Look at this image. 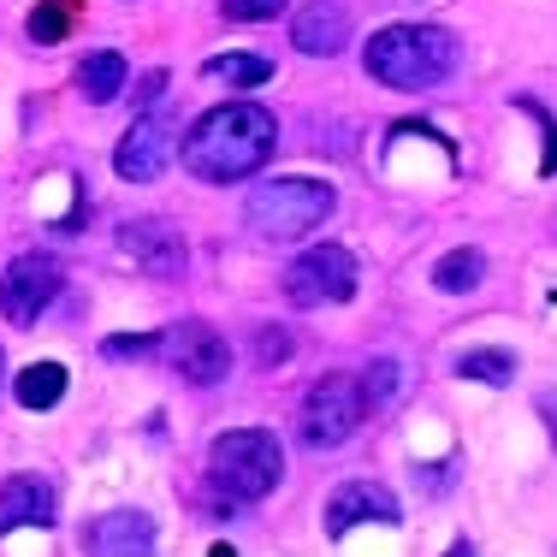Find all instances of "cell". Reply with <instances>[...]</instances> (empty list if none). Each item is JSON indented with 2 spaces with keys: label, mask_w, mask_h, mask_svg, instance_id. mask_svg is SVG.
<instances>
[{
  "label": "cell",
  "mask_w": 557,
  "mask_h": 557,
  "mask_svg": "<svg viewBox=\"0 0 557 557\" xmlns=\"http://www.w3.org/2000/svg\"><path fill=\"white\" fill-rule=\"evenodd\" d=\"M273 149H278L273 113L256 108V101H225V108L202 113L190 125V137H184V166L202 184H237V178H256V172L273 161Z\"/></svg>",
  "instance_id": "cell-1"
},
{
  "label": "cell",
  "mask_w": 557,
  "mask_h": 557,
  "mask_svg": "<svg viewBox=\"0 0 557 557\" xmlns=\"http://www.w3.org/2000/svg\"><path fill=\"white\" fill-rule=\"evenodd\" d=\"M60 285H65V273L54 256H36V249L30 256H12L7 273H0V314L12 326H36L48 314V302L60 297Z\"/></svg>",
  "instance_id": "cell-7"
},
{
  "label": "cell",
  "mask_w": 557,
  "mask_h": 557,
  "mask_svg": "<svg viewBox=\"0 0 557 557\" xmlns=\"http://www.w3.org/2000/svg\"><path fill=\"white\" fill-rule=\"evenodd\" d=\"M0 368H7V356H0Z\"/></svg>",
  "instance_id": "cell-29"
},
{
  "label": "cell",
  "mask_w": 557,
  "mask_h": 557,
  "mask_svg": "<svg viewBox=\"0 0 557 557\" xmlns=\"http://www.w3.org/2000/svg\"><path fill=\"white\" fill-rule=\"evenodd\" d=\"M540 416H546L552 440H557V392H540Z\"/></svg>",
  "instance_id": "cell-27"
},
{
  "label": "cell",
  "mask_w": 557,
  "mask_h": 557,
  "mask_svg": "<svg viewBox=\"0 0 557 557\" xmlns=\"http://www.w3.org/2000/svg\"><path fill=\"white\" fill-rule=\"evenodd\" d=\"M54 522V486L42 474H12L0 486V534H18V528H48Z\"/></svg>",
  "instance_id": "cell-14"
},
{
  "label": "cell",
  "mask_w": 557,
  "mask_h": 557,
  "mask_svg": "<svg viewBox=\"0 0 557 557\" xmlns=\"http://www.w3.org/2000/svg\"><path fill=\"white\" fill-rule=\"evenodd\" d=\"M77 89H84V101H96V108L119 101V89H125V54H89L77 65Z\"/></svg>",
  "instance_id": "cell-15"
},
{
  "label": "cell",
  "mask_w": 557,
  "mask_h": 557,
  "mask_svg": "<svg viewBox=\"0 0 557 557\" xmlns=\"http://www.w3.org/2000/svg\"><path fill=\"white\" fill-rule=\"evenodd\" d=\"M528 108H534V101H528ZM534 119L546 125V154H540V172H557V125L546 119V108H534Z\"/></svg>",
  "instance_id": "cell-26"
},
{
  "label": "cell",
  "mask_w": 557,
  "mask_h": 557,
  "mask_svg": "<svg viewBox=\"0 0 557 557\" xmlns=\"http://www.w3.org/2000/svg\"><path fill=\"white\" fill-rule=\"evenodd\" d=\"M486 278V256L481 249H450V256L433 261V285L445 290V297H462V290H474Z\"/></svg>",
  "instance_id": "cell-16"
},
{
  "label": "cell",
  "mask_w": 557,
  "mask_h": 557,
  "mask_svg": "<svg viewBox=\"0 0 557 557\" xmlns=\"http://www.w3.org/2000/svg\"><path fill=\"white\" fill-rule=\"evenodd\" d=\"M65 30H72V0H42V7L30 12V42L54 48Z\"/></svg>",
  "instance_id": "cell-20"
},
{
  "label": "cell",
  "mask_w": 557,
  "mask_h": 557,
  "mask_svg": "<svg viewBox=\"0 0 557 557\" xmlns=\"http://www.w3.org/2000/svg\"><path fill=\"white\" fill-rule=\"evenodd\" d=\"M84 552L89 557H154V522L143 510H101L84 522Z\"/></svg>",
  "instance_id": "cell-11"
},
{
  "label": "cell",
  "mask_w": 557,
  "mask_h": 557,
  "mask_svg": "<svg viewBox=\"0 0 557 557\" xmlns=\"http://www.w3.org/2000/svg\"><path fill=\"white\" fill-rule=\"evenodd\" d=\"M392 392H397V362H392V356H374V362H368V374H362V404H368V416H374L380 404H392Z\"/></svg>",
  "instance_id": "cell-21"
},
{
  "label": "cell",
  "mask_w": 557,
  "mask_h": 557,
  "mask_svg": "<svg viewBox=\"0 0 557 557\" xmlns=\"http://www.w3.org/2000/svg\"><path fill=\"white\" fill-rule=\"evenodd\" d=\"M202 72L220 77V84H232V89H261V84H273V65L261 60V54H214Z\"/></svg>",
  "instance_id": "cell-18"
},
{
  "label": "cell",
  "mask_w": 557,
  "mask_h": 557,
  "mask_svg": "<svg viewBox=\"0 0 557 557\" xmlns=\"http://www.w3.org/2000/svg\"><path fill=\"white\" fill-rule=\"evenodd\" d=\"M65 397V368L60 362H30L18 374V404L24 409H54Z\"/></svg>",
  "instance_id": "cell-17"
},
{
  "label": "cell",
  "mask_w": 557,
  "mask_h": 557,
  "mask_svg": "<svg viewBox=\"0 0 557 557\" xmlns=\"http://www.w3.org/2000/svg\"><path fill=\"white\" fill-rule=\"evenodd\" d=\"M119 249L154 278H178L184 273V237H178L172 220H131L125 232H119Z\"/></svg>",
  "instance_id": "cell-12"
},
{
  "label": "cell",
  "mask_w": 557,
  "mask_h": 557,
  "mask_svg": "<svg viewBox=\"0 0 557 557\" xmlns=\"http://www.w3.org/2000/svg\"><path fill=\"white\" fill-rule=\"evenodd\" d=\"M368 404H362V380L350 374H326L314 380L309 397H302V416H297V440L309 450H333L344 445L356 428H362Z\"/></svg>",
  "instance_id": "cell-5"
},
{
  "label": "cell",
  "mask_w": 557,
  "mask_h": 557,
  "mask_svg": "<svg viewBox=\"0 0 557 557\" xmlns=\"http://www.w3.org/2000/svg\"><path fill=\"white\" fill-rule=\"evenodd\" d=\"M362 522H380V528L404 522L392 486H380V481H344L338 493L326 498V534H333V540H344L350 528H362Z\"/></svg>",
  "instance_id": "cell-10"
},
{
  "label": "cell",
  "mask_w": 557,
  "mask_h": 557,
  "mask_svg": "<svg viewBox=\"0 0 557 557\" xmlns=\"http://www.w3.org/2000/svg\"><path fill=\"white\" fill-rule=\"evenodd\" d=\"M290 0H220V12L225 18H237V24H261V18H278Z\"/></svg>",
  "instance_id": "cell-23"
},
{
  "label": "cell",
  "mask_w": 557,
  "mask_h": 557,
  "mask_svg": "<svg viewBox=\"0 0 557 557\" xmlns=\"http://www.w3.org/2000/svg\"><path fill=\"white\" fill-rule=\"evenodd\" d=\"M462 48L445 24H386L380 36H368V77L386 89H440L457 72Z\"/></svg>",
  "instance_id": "cell-2"
},
{
  "label": "cell",
  "mask_w": 557,
  "mask_h": 557,
  "mask_svg": "<svg viewBox=\"0 0 557 557\" xmlns=\"http://www.w3.org/2000/svg\"><path fill=\"white\" fill-rule=\"evenodd\" d=\"M445 557H474V546H469V540H457V546H450Z\"/></svg>",
  "instance_id": "cell-28"
},
{
  "label": "cell",
  "mask_w": 557,
  "mask_h": 557,
  "mask_svg": "<svg viewBox=\"0 0 557 557\" xmlns=\"http://www.w3.org/2000/svg\"><path fill=\"white\" fill-rule=\"evenodd\" d=\"M178 154V131H172V119H137V125L119 137V149H113V172L119 178H131V184H154L166 172V161Z\"/></svg>",
  "instance_id": "cell-9"
},
{
  "label": "cell",
  "mask_w": 557,
  "mask_h": 557,
  "mask_svg": "<svg viewBox=\"0 0 557 557\" xmlns=\"http://www.w3.org/2000/svg\"><path fill=\"white\" fill-rule=\"evenodd\" d=\"M290 42L309 60H333L338 48L350 42V12H344L338 0H309V7L290 18Z\"/></svg>",
  "instance_id": "cell-13"
},
{
  "label": "cell",
  "mask_w": 557,
  "mask_h": 557,
  "mask_svg": "<svg viewBox=\"0 0 557 557\" xmlns=\"http://www.w3.org/2000/svg\"><path fill=\"white\" fill-rule=\"evenodd\" d=\"M166 84H172L166 72H143V77H137V108H149V101H161V96H166Z\"/></svg>",
  "instance_id": "cell-25"
},
{
  "label": "cell",
  "mask_w": 557,
  "mask_h": 557,
  "mask_svg": "<svg viewBox=\"0 0 557 557\" xmlns=\"http://www.w3.org/2000/svg\"><path fill=\"white\" fill-rule=\"evenodd\" d=\"M285 297L297 309H333V302H350L356 297V256L344 244H314L302 249L297 261L285 268Z\"/></svg>",
  "instance_id": "cell-6"
},
{
  "label": "cell",
  "mask_w": 557,
  "mask_h": 557,
  "mask_svg": "<svg viewBox=\"0 0 557 557\" xmlns=\"http://www.w3.org/2000/svg\"><path fill=\"white\" fill-rule=\"evenodd\" d=\"M154 350H166V338H149V333H119V338H101V356L108 362H143V356H154Z\"/></svg>",
  "instance_id": "cell-22"
},
{
  "label": "cell",
  "mask_w": 557,
  "mask_h": 557,
  "mask_svg": "<svg viewBox=\"0 0 557 557\" xmlns=\"http://www.w3.org/2000/svg\"><path fill=\"white\" fill-rule=\"evenodd\" d=\"M285 474V450L268 428H237V433H220L214 450H208V481L220 486L232 504H256L268 498Z\"/></svg>",
  "instance_id": "cell-3"
},
{
  "label": "cell",
  "mask_w": 557,
  "mask_h": 557,
  "mask_svg": "<svg viewBox=\"0 0 557 557\" xmlns=\"http://www.w3.org/2000/svg\"><path fill=\"white\" fill-rule=\"evenodd\" d=\"M333 184L326 178H261L256 190H249L244 214L256 225L261 237H273V244H290V237L314 232L326 214H333Z\"/></svg>",
  "instance_id": "cell-4"
},
{
  "label": "cell",
  "mask_w": 557,
  "mask_h": 557,
  "mask_svg": "<svg viewBox=\"0 0 557 557\" xmlns=\"http://www.w3.org/2000/svg\"><path fill=\"white\" fill-rule=\"evenodd\" d=\"M285 356H290V333H285V326H261V333H256V362L278 368Z\"/></svg>",
  "instance_id": "cell-24"
},
{
  "label": "cell",
  "mask_w": 557,
  "mask_h": 557,
  "mask_svg": "<svg viewBox=\"0 0 557 557\" xmlns=\"http://www.w3.org/2000/svg\"><path fill=\"white\" fill-rule=\"evenodd\" d=\"M462 380H481V386H510L516 380V356L510 350H462L457 356Z\"/></svg>",
  "instance_id": "cell-19"
},
{
  "label": "cell",
  "mask_w": 557,
  "mask_h": 557,
  "mask_svg": "<svg viewBox=\"0 0 557 557\" xmlns=\"http://www.w3.org/2000/svg\"><path fill=\"white\" fill-rule=\"evenodd\" d=\"M166 362L178 380H190V386H220L225 374H232V344H225L208 321H178L166 333Z\"/></svg>",
  "instance_id": "cell-8"
}]
</instances>
